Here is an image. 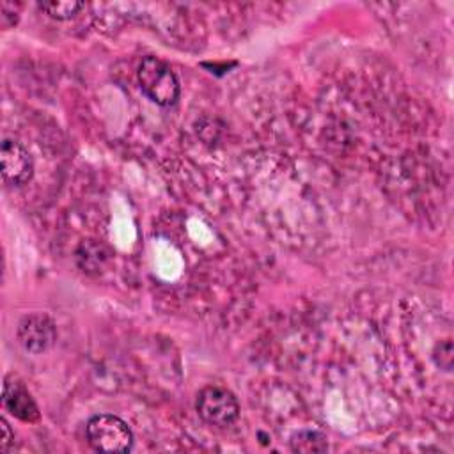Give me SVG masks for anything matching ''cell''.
<instances>
[{
	"label": "cell",
	"instance_id": "1",
	"mask_svg": "<svg viewBox=\"0 0 454 454\" xmlns=\"http://www.w3.org/2000/svg\"><path fill=\"white\" fill-rule=\"evenodd\" d=\"M137 80L142 92L160 106H172L179 99V80L170 66L158 57L142 59L137 71Z\"/></svg>",
	"mask_w": 454,
	"mask_h": 454
},
{
	"label": "cell",
	"instance_id": "2",
	"mask_svg": "<svg viewBox=\"0 0 454 454\" xmlns=\"http://www.w3.org/2000/svg\"><path fill=\"white\" fill-rule=\"evenodd\" d=\"M85 434L92 449L101 452H128L133 445L129 426L110 413L94 415L85 427Z\"/></svg>",
	"mask_w": 454,
	"mask_h": 454
},
{
	"label": "cell",
	"instance_id": "3",
	"mask_svg": "<svg viewBox=\"0 0 454 454\" xmlns=\"http://www.w3.org/2000/svg\"><path fill=\"white\" fill-rule=\"evenodd\" d=\"M195 410L199 417L211 426H229L239 415V404L227 388L209 385L197 394Z\"/></svg>",
	"mask_w": 454,
	"mask_h": 454
},
{
	"label": "cell",
	"instance_id": "4",
	"mask_svg": "<svg viewBox=\"0 0 454 454\" xmlns=\"http://www.w3.org/2000/svg\"><path fill=\"white\" fill-rule=\"evenodd\" d=\"M0 165L2 177L11 186H21L32 179L34 160L27 147L14 138H4L0 147Z\"/></svg>",
	"mask_w": 454,
	"mask_h": 454
},
{
	"label": "cell",
	"instance_id": "5",
	"mask_svg": "<svg viewBox=\"0 0 454 454\" xmlns=\"http://www.w3.org/2000/svg\"><path fill=\"white\" fill-rule=\"evenodd\" d=\"M16 335L25 351L39 355L55 342L57 332L53 321L46 314H28L18 323Z\"/></svg>",
	"mask_w": 454,
	"mask_h": 454
},
{
	"label": "cell",
	"instance_id": "6",
	"mask_svg": "<svg viewBox=\"0 0 454 454\" xmlns=\"http://www.w3.org/2000/svg\"><path fill=\"white\" fill-rule=\"evenodd\" d=\"M2 404L4 408L23 422L39 420V408L30 395V392L23 387V383L16 381L14 376H7L4 380L2 388Z\"/></svg>",
	"mask_w": 454,
	"mask_h": 454
},
{
	"label": "cell",
	"instance_id": "7",
	"mask_svg": "<svg viewBox=\"0 0 454 454\" xmlns=\"http://www.w3.org/2000/svg\"><path fill=\"white\" fill-rule=\"evenodd\" d=\"M291 449L294 452H303V454H312V452H325L328 449L326 436L319 431L314 429H301L294 433L289 440Z\"/></svg>",
	"mask_w": 454,
	"mask_h": 454
},
{
	"label": "cell",
	"instance_id": "8",
	"mask_svg": "<svg viewBox=\"0 0 454 454\" xmlns=\"http://www.w3.org/2000/svg\"><path fill=\"white\" fill-rule=\"evenodd\" d=\"M41 11H44L48 16L55 20H69L78 14V11L83 7L82 2L74 0H51V2H39L37 4Z\"/></svg>",
	"mask_w": 454,
	"mask_h": 454
},
{
	"label": "cell",
	"instance_id": "9",
	"mask_svg": "<svg viewBox=\"0 0 454 454\" xmlns=\"http://www.w3.org/2000/svg\"><path fill=\"white\" fill-rule=\"evenodd\" d=\"M433 360H434V364H436L440 369H443V371H447V372L452 369V342H450V339L440 340V342L434 346Z\"/></svg>",
	"mask_w": 454,
	"mask_h": 454
},
{
	"label": "cell",
	"instance_id": "10",
	"mask_svg": "<svg viewBox=\"0 0 454 454\" xmlns=\"http://www.w3.org/2000/svg\"><path fill=\"white\" fill-rule=\"evenodd\" d=\"M0 450L2 452H7L11 449V445L14 443V431L11 429L9 422L2 417L0 419Z\"/></svg>",
	"mask_w": 454,
	"mask_h": 454
},
{
	"label": "cell",
	"instance_id": "11",
	"mask_svg": "<svg viewBox=\"0 0 454 454\" xmlns=\"http://www.w3.org/2000/svg\"><path fill=\"white\" fill-rule=\"evenodd\" d=\"M7 18H11L12 25L18 21V7L9 2H2V25L7 23Z\"/></svg>",
	"mask_w": 454,
	"mask_h": 454
}]
</instances>
